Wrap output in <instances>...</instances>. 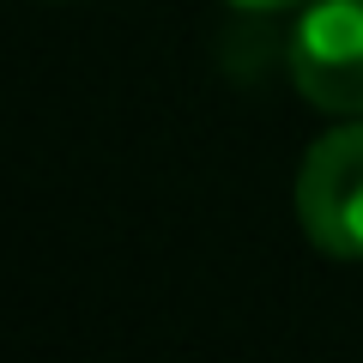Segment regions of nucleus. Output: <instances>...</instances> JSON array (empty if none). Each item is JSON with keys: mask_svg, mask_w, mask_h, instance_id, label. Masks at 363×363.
Listing matches in <instances>:
<instances>
[{"mask_svg": "<svg viewBox=\"0 0 363 363\" xmlns=\"http://www.w3.org/2000/svg\"><path fill=\"white\" fill-rule=\"evenodd\" d=\"M230 6H242V13H291L303 0H230Z\"/></svg>", "mask_w": 363, "mask_h": 363, "instance_id": "3", "label": "nucleus"}, {"mask_svg": "<svg viewBox=\"0 0 363 363\" xmlns=\"http://www.w3.org/2000/svg\"><path fill=\"white\" fill-rule=\"evenodd\" d=\"M297 224L321 255L363 260V116L327 128L297 164Z\"/></svg>", "mask_w": 363, "mask_h": 363, "instance_id": "1", "label": "nucleus"}, {"mask_svg": "<svg viewBox=\"0 0 363 363\" xmlns=\"http://www.w3.org/2000/svg\"><path fill=\"white\" fill-rule=\"evenodd\" d=\"M291 85L321 116H363V0H303L285 43Z\"/></svg>", "mask_w": 363, "mask_h": 363, "instance_id": "2", "label": "nucleus"}]
</instances>
